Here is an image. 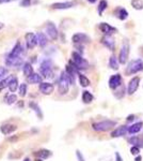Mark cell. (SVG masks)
Returning a JSON list of instances; mask_svg holds the SVG:
<instances>
[{"label": "cell", "mask_w": 143, "mask_h": 161, "mask_svg": "<svg viewBox=\"0 0 143 161\" xmlns=\"http://www.w3.org/2000/svg\"><path fill=\"white\" fill-rule=\"evenodd\" d=\"M30 3H31V0H22L20 6L22 7H29Z\"/></svg>", "instance_id": "cell-39"}, {"label": "cell", "mask_w": 143, "mask_h": 161, "mask_svg": "<svg viewBox=\"0 0 143 161\" xmlns=\"http://www.w3.org/2000/svg\"><path fill=\"white\" fill-rule=\"evenodd\" d=\"M35 156L40 160H46V159H48V158H50L51 156H53V153H51L50 150H48V149L43 148V149L38 150V152L35 153Z\"/></svg>", "instance_id": "cell-19"}, {"label": "cell", "mask_w": 143, "mask_h": 161, "mask_svg": "<svg viewBox=\"0 0 143 161\" xmlns=\"http://www.w3.org/2000/svg\"><path fill=\"white\" fill-rule=\"evenodd\" d=\"M96 1H97V0H88V2H90V3H95Z\"/></svg>", "instance_id": "cell-45"}, {"label": "cell", "mask_w": 143, "mask_h": 161, "mask_svg": "<svg viewBox=\"0 0 143 161\" xmlns=\"http://www.w3.org/2000/svg\"><path fill=\"white\" fill-rule=\"evenodd\" d=\"M69 77L66 75V72L65 71H62L61 74H60V77H59V80H58V92L60 95H66L69 92Z\"/></svg>", "instance_id": "cell-3"}, {"label": "cell", "mask_w": 143, "mask_h": 161, "mask_svg": "<svg viewBox=\"0 0 143 161\" xmlns=\"http://www.w3.org/2000/svg\"><path fill=\"white\" fill-rule=\"evenodd\" d=\"M76 156H77V159L79 160V161H85L84 158V156H82V154L79 152V150H77V152H76Z\"/></svg>", "instance_id": "cell-40"}, {"label": "cell", "mask_w": 143, "mask_h": 161, "mask_svg": "<svg viewBox=\"0 0 143 161\" xmlns=\"http://www.w3.org/2000/svg\"><path fill=\"white\" fill-rule=\"evenodd\" d=\"M16 130H17V126L12 125V124H4L0 127V131H1V133H3L4 136H9V134L13 133V132H15Z\"/></svg>", "instance_id": "cell-16"}, {"label": "cell", "mask_w": 143, "mask_h": 161, "mask_svg": "<svg viewBox=\"0 0 143 161\" xmlns=\"http://www.w3.org/2000/svg\"><path fill=\"white\" fill-rule=\"evenodd\" d=\"M71 61L78 70H82V69L85 70V69L89 68V62L85 60L79 53H77V52H73L72 53V60Z\"/></svg>", "instance_id": "cell-6"}, {"label": "cell", "mask_w": 143, "mask_h": 161, "mask_svg": "<svg viewBox=\"0 0 143 161\" xmlns=\"http://www.w3.org/2000/svg\"><path fill=\"white\" fill-rule=\"evenodd\" d=\"M142 127H143L142 121H138V123L132 124V125H130V126L128 127V133L132 134V136H134V134H137L138 132L141 131Z\"/></svg>", "instance_id": "cell-20"}, {"label": "cell", "mask_w": 143, "mask_h": 161, "mask_svg": "<svg viewBox=\"0 0 143 161\" xmlns=\"http://www.w3.org/2000/svg\"><path fill=\"white\" fill-rule=\"evenodd\" d=\"M25 39H26V44H27V47L29 48V50H32V48H34L35 45L38 44L36 35H34V33H32V32L26 33Z\"/></svg>", "instance_id": "cell-11"}, {"label": "cell", "mask_w": 143, "mask_h": 161, "mask_svg": "<svg viewBox=\"0 0 143 161\" xmlns=\"http://www.w3.org/2000/svg\"><path fill=\"white\" fill-rule=\"evenodd\" d=\"M100 29L101 30V32L105 33V36H111V35H113V33L118 32L116 28L112 27V26H110L109 24H107V23H100Z\"/></svg>", "instance_id": "cell-13"}, {"label": "cell", "mask_w": 143, "mask_h": 161, "mask_svg": "<svg viewBox=\"0 0 143 161\" xmlns=\"http://www.w3.org/2000/svg\"><path fill=\"white\" fill-rule=\"evenodd\" d=\"M131 6L136 10H142L143 9V1L142 0H131Z\"/></svg>", "instance_id": "cell-35"}, {"label": "cell", "mask_w": 143, "mask_h": 161, "mask_svg": "<svg viewBox=\"0 0 143 161\" xmlns=\"http://www.w3.org/2000/svg\"><path fill=\"white\" fill-rule=\"evenodd\" d=\"M40 73L45 79H51L54 74L53 71V61L50 59H45L40 64Z\"/></svg>", "instance_id": "cell-5"}, {"label": "cell", "mask_w": 143, "mask_h": 161, "mask_svg": "<svg viewBox=\"0 0 143 161\" xmlns=\"http://www.w3.org/2000/svg\"><path fill=\"white\" fill-rule=\"evenodd\" d=\"M81 100H82V102L85 103V104H90V103L94 100V97H93V95L90 92L84 90V92H82Z\"/></svg>", "instance_id": "cell-24"}, {"label": "cell", "mask_w": 143, "mask_h": 161, "mask_svg": "<svg viewBox=\"0 0 143 161\" xmlns=\"http://www.w3.org/2000/svg\"><path fill=\"white\" fill-rule=\"evenodd\" d=\"M130 154L132 156H139V154H140V147H138V146H131Z\"/></svg>", "instance_id": "cell-37"}, {"label": "cell", "mask_w": 143, "mask_h": 161, "mask_svg": "<svg viewBox=\"0 0 143 161\" xmlns=\"http://www.w3.org/2000/svg\"><path fill=\"white\" fill-rule=\"evenodd\" d=\"M8 73V69L4 68V67H0V80H3L4 75Z\"/></svg>", "instance_id": "cell-38"}, {"label": "cell", "mask_w": 143, "mask_h": 161, "mask_svg": "<svg viewBox=\"0 0 143 161\" xmlns=\"http://www.w3.org/2000/svg\"><path fill=\"white\" fill-rule=\"evenodd\" d=\"M74 2L67 1V2H57V3L51 4V8L53 9H57V10H65V9H69V8L74 7Z\"/></svg>", "instance_id": "cell-18"}, {"label": "cell", "mask_w": 143, "mask_h": 161, "mask_svg": "<svg viewBox=\"0 0 143 161\" xmlns=\"http://www.w3.org/2000/svg\"><path fill=\"white\" fill-rule=\"evenodd\" d=\"M139 85H140V77L135 76L134 79L130 80V82H129L128 87H127V93H128V95H134V93L137 92L138 88H139Z\"/></svg>", "instance_id": "cell-12"}, {"label": "cell", "mask_w": 143, "mask_h": 161, "mask_svg": "<svg viewBox=\"0 0 143 161\" xmlns=\"http://www.w3.org/2000/svg\"><path fill=\"white\" fill-rule=\"evenodd\" d=\"M4 101H6L7 104L12 105L15 104L17 102V96L15 93H10V95H7L6 98H4Z\"/></svg>", "instance_id": "cell-29"}, {"label": "cell", "mask_w": 143, "mask_h": 161, "mask_svg": "<svg viewBox=\"0 0 143 161\" xmlns=\"http://www.w3.org/2000/svg\"><path fill=\"white\" fill-rule=\"evenodd\" d=\"M23 73L26 77H29L31 74H33V67L30 62H25L24 64V67H23Z\"/></svg>", "instance_id": "cell-25"}, {"label": "cell", "mask_w": 143, "mask_h": 161, "mask_svg": "<svg viewBox=\"0 0 143 161\" xmlns=\"http://www.w3.org/2000/svg\"><path fill=\"white\" fill-rule=\"evenodd\" d=\"M128 143L131 144L132 146H138V147H142L143 148V139L137 136H132L128 139Z\"/></svg>", "instance_id": "cell-22"}, {"label": "cell", "mask_w": 143, "mask_h": 161, "mask_svg": "<svg viewBox=\"0 0 143 161\" xmlns=\"http://www.w3.org/2000/svg\"><path fill=\"white\" fill-rule=\"evenodd\" d=\"M13 79V76L12 75H10V76H8L6 77V79H3L2 80H0V92H2V90H4L7 87H9V84H10V82Z\"/></svg>", "instance_id": "cell-31"}, {"label": "cell", "mask_w": 143, "mask_h": 161, "mask_svg": "<svg viewBox=\"0 0 143 161\" xmlns=\"http://www.w3.org/2000/svg\"><path fill=\"white\" fill-rule=\"evenodd\" d=\"M141 160H142L141 156H137V157L135 158V161H141Z\"/></svg>", "instance_id": "cell-44"}, {"label": "cell", "mask_w": 143, "mask_h": 161, "mask_svg": "<svg viewBox=\"0 0 143 161\" xmlns=\"http://www.w3.org/2000/svg\"><path fill=\"white\" fill-rule=\"evenodd\" d=\"M143 70V60L142 59H135L127 64L125 73L126 75H134Z\"/></svg>", "instance_id": "cell-4"}, {"label": "cell", "mask_w": 143, "mask_h": 161, "mask_svg": "<svg viewBox=\"0 0 143 161\" xmlns=\"http://www.w3.org/2000/svg\"><path fill=\"white\" fill-rule=\"evenodd\" d=\"M18 87H19V84H18V79L16 76H13V79L10 82V84H9V90L11 92V93L13 92H15L16 90L18 89Z\"/></svg>", "instance_id": "cell-27"}, {"label": "cell", "mask_w": 143, "mask_h": 161, "mask_svg": "<svg viewBox=\"0 0 143 161\" xmlns=\"http://www.w3.org/2000/svg\"><path fill=\"white\" fill-rule=\"evenodd\" d=\"M129 42L127 40H124L123 44H122V47H121V51H120V54H119V61L120 64H125V62L127 61L129 57Z\"/></svg>", "instance_id": "cell-7"}, {"label": "cell", "mask_w": 143, "mask_h": 161, "mask_svg": "<svg viewBox=\"0 0 143 161\" xmlns=\"http://www.w3.org/2000/svg\"><path fill=\"white\" fill-rule=\"evenodd\" d=\"M27 79L30 84H41V83L43 82V76L38 73L31 74L29 77H27Z\"/></svg>", "instance_id": "cell-23"}, {"label": "cell", "mask_w": 143, "mask_h": 161, "mask_svg": "<svg viewBox=\"0 0 143 161\" xmlns=\"http://www.w3.org/2000/svg\"><path fill=\"white\" fill-rule=\"evenodd\" d=\"M107 7H108L107 1H106V0H100V4H98V8H97L98 14H100V15H103V12L105 11L106 9H107Z\"/></svg>", "instance_id": "cell-34"}, {"label": "cell", "mask_w": 143, "mask_h": 161, "mask_svg": "<svg viewBox=\"0 0 143 161\" xmlns=\"http://www.w3.org/2000/svg\"><path fill=\"white\" fill-rule=\"evenodd\" d=\"M109 87L111 88V89H118L119 87L122 86V76L121 74H114L109 79Z\"/></svg>", "instance_id": "cell-10"}, {"label": "cell", "mask_w": 143, "mask_h": 161, "mask_svg": "<svg viewBox=\"0 0 143 161\" xmlns=\"http://www.w3.org/2000/svg\"><path fill=\"white\" fill-rule=\"evenodd\" d=\"M72 41H73V43H74L75 45H82L84 43L90 42V38L88 37L85 33L79 32V33H76V35L73 36Z\"/></svg>", "instance_id": "cell-8"}, {"label": "cell", "mask_w": 143, "mask_h": 161, "mask_svg": "<svg viewBox=\"0 0 143 161\" xmlns=\"http://www.w3.org/2000/svg\"><path fill=\"white\" fill-rule=\"evenodd\" d=\"M135 118H136V116H135V115H129L128 117H127V121H128V123H130V121L135 120Z\"/></svg>", "instance_id": "cell-42"}, {"label": "cell", "mask_w": 143, "mask_h": 161, "mask_svg": "<svg viewBox=\"0 0 143 161\" xmlns=\"http://www.w3.org/2000/svg\"><path fill=\"white\" fill-rule=\"evenodd\" d=\"M24 161H31V160H30V158H28V157H27V158H25Z\"/></svg>", "instance_id": "cell-46"}, {"label": "cell", "mask_w": 143, "mask_h": 161, "mask_svg": "<svg viewBox=\"0 0 143 161\" xmlns=\"http://www.w3.org/2000/svg\"><path fill=\"white\" fill-rule=\"evenodd\" d=\"M116 15H118V17L121 20H125L127 17H128V12H127V10L123 9V8H120V9L118 10Z\"/></svg>", "instance_id": "cell-32"}, {"label": "cell", "mask_w": 143, "mask_h": 161, "mask_svg": "<svg viewBox=\"0 0 143 161\" xmlns=\"http://www.w3.org/2000/svg\"><path fill=\"white\" fill-rule=\"evenodd\" d=\"M29 106L31 108H32L33 111H34V113L38 115V117L40 118V119H42L43 118V113H42V111H41V108H40V105L38 104V103H35V102H30L29 103Z\"/></svg>", "instance_id": "cell-28"}, {"label": "cell", "mask_w": 143, "mask_h": 161, "mask_svg": "<svg viewBox=\"0 0 143 161\" xmlns=\"http://www.w3.org/2000/svg\"><path fill=\"white\" fill-rule=\"evenodd\" d=\"M119 66H120L119 58H116L114 55H111L110 58H109V67L112 70H118L120 68Z\"/></svg>", "instance_id": "cell-26"}, {"label": "cell", "mask_w": 143, "mask_h": 161, "mask_svg": "<svg viewBox=\"0 0 143 161\" xmlns=\"http://www.w3.org/2000/svg\"><path fill=\"white\" fill-rule=\"evenodd\" d=\"M46 35H47L51 40H57V39H58L59 32H58V29H57V27L54 26V23L49 22L47 26H46Z\"/></svg>", "instance_id": "cell-9"}, {"label": "cell", "mask_w": 143, "mask_h": 161, "mask_svg": "<svg viewBox=\"0 0 143 161\" xmlns=\"http://www.w3.org/2000/svg\"><path fill=\"white\" fill-rule=\"evenodd\" d=\"M115 161H123L121 155H120V153H118V152L115 153Z\"/></svg>", "instance_id": "cell-41"}, {"label": "cell", "mask_w": 143, "mask_h": 161, "mask_svg": "<svg viewBox=\"0 0 143 161\" xmlns=\"http://www.w3.org/2000/svg\"><path fill=\"white\" fill-rule=\"evenodd\" d=\"M15 1V0H0V3H7V2Z\"/></svg>", "instance_id": "cell-43"}, {"label": "cell", "mask_w": 143, "mask_h": 161, "mask_svg": "<svg viewBox=\"0 0 143 161\" xmlns=\"http://www.w3.org/2000/svg\"><path fill=\"white\" fill-rule=\"evenodd\" d=\"M27 89H28L27 84H25V83H22V84L19 85V87H18V93H19V96L22 98H24L25 96L27 95Z\"/></svg>", "instance_id": "cell-33"}, {"label": "cell", "mask_w": 143, "mask_h": 161, "mask_svg": "<svg viewBox=\"0 0 143 161\" xmlns=\"http://www.w3.org/2000/svg\"><path fill=\"white\" fill-rule=\"evenodd\" d=\"M101 43L110 51H114V46H115V43H114V40L111 36H105L101 39Z\"/></svg>", "instance_id": "cell-17"}, {"label": "cell", "mask_w": 143, "mask_h": 161, "mask_svg": "<svg viewBox=\"0 0 143 161\" xmlns=\"http://www.w3.org/2000/svg\"><path fill=\"white\" fill-rule=\"evenodd\" d=\"M1 28H3V24H2V23H0V29H1Z\"/></svg>", "instance_id": "cell-47"}, {"label": "cell", "mask_w": 143, "mask_h": 161, "mask_svg": "<svg viewBox=\"0 0 143 161\" xmlns=\"http://www.w3.org/2000/svg\"><path fill=\"white\" fill-rule=\"evenodd\" d=\"M116 92L115 93V97L118 98V99H121V98H123V96L125 95V92H126V89H125V87L122 85L121 87H119L118 89H116Z\"/></svg>", "instance_id": "cell-36"}, {"label": "cell", "mask_w": 143, "mask_h": 161, "mask_svg": "<svg viewBox=\"0 0 143 161\" xmlns=\"http://www.w3.org/2000/svg\"><path fill=\"white\" fill-rule=\"evenodd\" d=\"M40 92L43 93V95H51V92H54V85L51 83H46V82H42L40 84Z\"/></svg>", "instance_id": "cell-15"}, {"label": "cell", "mask_w": 143, "mask_h": 161, "mask_svg": "<svg viewBox=\"0 0 143 161\" xmlns=\"http://www.w3.org/2000/svg\"><path fill=\"white\" fill-rule=\"evenodd\" d=\"M126 133H128V127L126 125H122V126L118 127V128L111 133L112 137H122L126 136Z\"/></svg>", "instance_id": "cell-14"}, {"label": "cell", "mask_w": 143, "mask_h": 161, "mask_svg": "<svg viewBox=\"0 0 143 161\" xmlns=\"http://www.w3.org/2000/svg\"><path fill=\"white\" fill-rule=\"evenodd\" d=\"M115 126H116V121L111 120V119H106V120L94 123L92 125V128H93V130L97 131V132H106V131L111 130V129Z\"/></svg>", "instance_id": "cell-2"}, {"label": "cell", "mask_w": 143, "mask_h": 161, "mask_svg": "<svg viewBox=\"0 0 143 161\" xmlns=\"http://www.w3.org/2000/svg\"><path fill=\"white\" fill-rule=\"evenodd\" d=\"M78 80H79V83H80V85H81V87H88V86H90V80L88 79L85 75L84 74H78Z\"/></svg>", "instance_id": "cell-30"}, {"label": "cell", "mask_w": 143, "mask_h": 161, "mask_svg": "<svg viewBox=\"0 0 143 161\" xmlns=\"http://www.w3.org/2000/svg\"><path fill=\"white\" fill-rule=\"evenodd\" d=\"M25 56L24 46L20 42H17L15 46L12 48V51L9 53V55L6 58V64L9 67H18L23 64Z\"/></svg>", "instance_id": "cell-1"}, {"label": "cell", "mask_w": 143, "mask_h": 161, "mask_svg": "<svg viewBox=\"0 0 143 161\" xmlns=\"http://www.w3.org/2000/svg\"><path fill=\"white\" fill-rule=\"evenodd\" d=\"M36 39H38V44L40 45V47H45L47 45V37H46L45 33L43 32H38L36 33Z\"/></svg>", "instance_id": "cell-21"}]
</instances>
